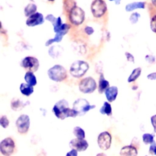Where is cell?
<instances>
[{"instance_id":"obj_23","label":"cell","mask_w":156,"mask_h":156,"mask_svg":"<svg viewBox=\"0 0 156 156\" xmlns=\"http://www.w3.org/2000/svg\"><path fill=\"white\" fill-rule=\"evenodd\" d=\"M142 140L144 144H151L154 142V134L150 133H145L142 136Z\"/></svg>"},{"instance_id":"obj_15","label":"cell","mask_w":156,"mask_h":156,"mask_svg":"<svg viewBox=\"0 0 156 156\" xmlns=\"http://www.w3.org/2000/svg\"><path fill=\"white\" fill-rule=\"evenodd\" d=\"M138 151L136 147L133 145H127L122 147L119 152L120 156H137Z\"/></svg>"},{"instance_id":"obj_20","label":"cell","mask_w":156,"mask_h":156,"mask_svg":"<svg viewBox=\"0 0 156 156\" xmlns=\"http://www.w3.org/2000/svg\"><path fill=\"white\" fill-rule=\"evenodd\" d=\"M142 72V69L140 67H136L133 69L131 72L130 75L129 76L127 79L128 83H133L135 80H136L139 78V76H140Z\"/></svg>"},{"instance_id":"obj_35","label":"cell","mask_w":156,"mask_h":156,"mask_svg":"<svg viewBox=\"0 0 156 156\" xmlns=\"http://www.w3.org/2000/svg\"><path fill=\"white\" fill-rule=\"evenodd\" d=\"M84 32H85L86 34H87V35H91V34L94 32V30L93 27H89V26H86V27H84Z\"/></svg>"},{"instance_id":"obj_8","label":"cell","mask_w":156,"mask_h":156,"mask_svg":"<svg viewBox=\"0 0 156 156\" xmlns=\"http://www.w3.org/2000/svg\"><path fill=\"white\" fill-rule=\"evenodd\" d=\"M15 148L16 144L13 139L11 137H6L0 143V151L4 156H10L13 154Z\"/></svg>"},{"instance_id":"obj_11","label":"cell","mask_w":156,"mask_h":156,"mask_svg":"<svg viewBox=\"0 0 156 156\" xmlns=\"http://www.w3.org/2000/svg\"><path fill=\"white\" fill-rule=\"evenodd\" d=\"M97 141L98 147L103 151H106L112 145V135L108 131L101 132L98 136Z\"/></svg>"},{"instance_id":"obj_34","label":"cell","mask_w":156,"mask_h":156,"mask_svg":"<svg viewBox=\"0 0 156 156\" xmlns=\"http://www.w3.org/2000/svg\"><path fill=\"white\" fill-rule=\"evenodd\" d=\"M151 126H152L153 129H154V132L156 133V114L155 115H153L151 117Z\"/></svg>"},{"instance_id":"obj_26","label":"cell","mask_w":156,"mask_h":156,"mask_svg":"<svg viewBox=\"0 0 156 156\" xmlns=\"http://www.w3.org/2000/svg\"><path fill=\"white\" fill-rule=\"evenodd\" d=\"M52 25H53L55 33H58V31H60L62 27V25H63V23H62V19H61L60 16L57 17L56 20L55 21V23H52Z\"/></svg>"},{"instance_id":"obj_17","label":"cell","mask_w":156,"mask_h":156,"mask_svg":"<svg viewBox=\"0 0 156 156\" xmlns=\"http://www.w3.org/2000/svg\"><path fill=\"white\" fill-rule=\"evenodd\" d=\"M144 8H145V2H135L127 4L125 7V9L126 12H131V11L137 9H144Z\"/></svg>"},{"instance_id":"obj_16","label":"cell","mask_w":156,"mask_h":156,"mask_svg":"<svg viewBox=\"0 0 156 156\" xmlns=\"http://www.w3.org/2000/svg\"><path fill=\"white\" fill-rule=\"evenodd\" d=\"M109 87V82L107 80H105L103 73H101L99 77V81H98V93L99 94L105 93V90Z\"/></svg>"},{"instance_id":"obj_31","label":"cell","mask_w":156,"mask_h":156,"mask_svg":"<svg viewBox=\"0 0 156 156\" xmlns=\"http://www.w3.org/2000/svg\"><path fill=\"white\" fill-rule=\"evenodd\" d=\"M150 27H151V30L156 34V14L151 16V21H150Z\"/></svg>"},{"instance_id":"obj_7","label":"cell","mask_w":156,"mask_h":156,"mask_svg":"<svg viewBox=\"0 0 156 156\" xmlns=\"http://www.w3.org/2000/svg\"><path fill=\"white\" fill-rule=\"evenodd\" d=\"M90 10L94 17L101 18L106 12L107 5L104 0H94L91 4Z\"/></svg>"},{"instance_id":"obj_12","label":"cell","mask_w":156,"mask_h":156,"mask_svg":"<svg viewBox=\"0 0 156 156\" xmlns=\"http://www.w3.org/2000/svg\"><path fill=\"white\" fill-rule=\"evenodd\" d=\"M69 147L71 149H75L77 151H84L88 147L89 144L85 139L74 138L69 142Z\"/></svg>"},{"instance_id":"obj_28","label":"cell","mask_w":156,"mask_h":156,"mask_svg":"<svg viewBox=\"0 0 156 156\" xmlns=\"http://www.w3.org/2000/svg\"><path fill=\"white\" fill-rule=\"evenodd\" d=\"M60 48V46H58V48H57V50L55 51V49H56V46H52L51 47V48H49V50H48V54H49L50 56L51 57V58H56V57H58V55H60V51H58V49H59Z\"/></svg>"},{"instance_id":"obj_32","label":"cell","mask_w":156,"mask_h":156,"mask_svg":"<svg viewBox=\"0 0 156 156\" xmlns=\"http://www.w3.org/2000/svg\"><path fill=\"white\" fill-rule=\"evenodd\" d=\"M145 60L147 61V62H148L150 65H152L155 62V57L153 55H147L145 57Z\"/></svg>"},{"instance_id":"obj_46","label":"cell","mask_w":156,"mask_h":156,"mask_svg":"<svg viewBox=\"0 0 156 156\" xmlns=\"http://www.w3.org/2000/svg\"><path fill=\"white\" fill-rule=\"evenodd\" d=\"M155 155H156V153H155Z\"/></svg>"},{"instance_id":"obj_5","label":"cell","mask_w":156,"mask_h":156,"mask_svg":"<svg viewBox=\"0 0 156 156\" xmlns=\"http://www.w3.org/2000/svg\"><path fill=\"white\" fill-rule=\"evenodd\" d=\"M97 83L91 76L83 78L79 83V90L83 94H91L97 89Z\"/></svg>"},{"instance_id":"obj_37","label":"cell","mask_w":156,"mask_h":156,"mask_svg":"<svg viewBox=\"0 0 156 156\" xmlns=\"http://www.w3.org/2000/svg\"><path fill=\"white\" fill-rule=\"evenodd\" d=\"M45 19H46L47 20H48L49 22H51V24H52V23H55V21L56 20L57 18L55 17V16H54L52 14H48V15H47L46 17H45Z\"/></svg>"},{"instance_id":"obj_22","label":"cell","mask_w":156,"mask_h":156,"mask_svg":"<svg viewBox=\"0 0 156 156\" xmlns=\"http://www.w3.org/2000/svg\"><path fill=\"white\" fill-rule=\"evenodd\" d=\"M37 5L34 3H29L28 5L24 8V15L25 16H30L31 15L34 14L37 10Z\"/></svg>"},{"instance_id":"obj_29","label":"cell","mask_w":156,"mask_h":156,"mask_svg":"<svg viewBox=\"0 0 156 156\" xmlns=\"http://www.w3.org/2000/svg\"><path fill=\"white\" fill-rule=\"evenodd\" d=\"M140 17V14L139 13V12H133V13H132L131 14V16H129V20L132 24H135V23H136L137 22H138Z\"/></svg>"},{"instance_id":"obj_45","label":"cell","mask_w":156,"mask_h":156,"mask_svg":"<svg viewBox=\"0 0 156 156\" xmlns=\"http://www.w3.org/2000/svg\"><path fill=\"white\" fill-rule=\"evenodd\" d=\"M145 156H148V155H145Z\"/></svg>"},{"instance_id":"obj_39","label":"cell","mask_w":156,"mask_h":156,"mask_svg":"<svg viewBox=\"0 0 156 156\" xmlns=\"http://www.w3.org/2000/svg\"><path fill=\"white\" fill-rule=\"evenodd\" d=\"M78 151L75 149H71V151L67 152L66 156H78Z\"/></svg>"},{"instance_id":"obj_1","label":"cell","mask_w":156,"mask_h":156,"mask_svg":"<svg viewBox=\"0 0 156 156\" xmlns=\"http://www.w3.org/2000/svg\"><path fill=\"white\" fill-rule=\"evenodd\" d=\"M54 115L59 119H65L66 118H75L78 116L77 112L73 108H69V102L66 99H61L57 101L52 108Z\"/></svg>"},{"instance_id":"obj_19","label":"cell","mask_w":156,"mask_h":156,"mask_svg":"<svg viewBox=\"0 0 156 156\" xmlns=\"http://www.w3.org/2000/svg\"><path fill=\"white\" fill-rule=\"evenodd\" d=\"M24 80L26 83L30 86H34L37 84V78L33 72H27L24 75Z\"/></svg>"},{"instance_id":"obj_44","label":"cell","mask_w":156,"mask_h":156,"mask_svg":"<svg viewBox=\"0 0 156 156\" xmlns=\"http://www.w3.org/2000/svg\"><path fill=\"white\" fill-rule=\"evenodd\" d=\"M108 1H115V0H108Z\"/></svg>"},{"instance_id":"obj_36","label":"cell","mask_w":156,"mask_h":156,"mask_svg":"<svg viewBox=\"0 0 156 156\" xmlns=\"http://www.w3.org/2000/svg\"><path fill=\"white\" fill-rule=\"evenodd\" d=\"M125 56H126V59H127V61H129V62H134V57H133V55H132L131 53H129V52H125Z\"/></svg>"},{"instance_id":"obj_42","label":"cell","mask_w":156,"mask_h":156,"mask_svg":"<svg viewBox=\"0 0 156 156\" xmlns=\"http://www.w3.org/2000/svg\"><path fill=\"white\" fill-rule=\"evenodd\" d=\"M120 2H121V0H115V2L116 5H119V4H120Z\"/></svg>"},{"instance_id":"obj_25","label":"cell","mask_w":156,"mask_h":156,"mask_svg":"<svg viewBox=\"0 0 156 156\" xmlns=\"http://www.w3.org/2000/svg\"><path fill=\"white\" fill-rule=\"evenodd\" d=\"M24 106L22 101L20 99H13L11 101V108L14 111H20Z\"/></svg>"},{"instance_id":"obj_43","label":"cell","mask_w":156,"mask_h":156,"mask_svg":"<svg viewBox=\"0 0 156 156\" xmlns=\"http://www.w3.org/2000/svg\"><path fill=\"white\" fill-rule=\"evenodd\" d=\"M48 1H50V2H53V1H55V0H48Z\"/></svg>"},{"instance_id":"obj_18","label":"cell","mask_w":156,"mask_h":156,"mask_svg":"<svg viewBox=\"0 0 156 156\" xmlns=\"http://www.w3.org/2000/svg\"><path fill=\"white\" fill-rule=\"evenodd\" d=\"M20 90L23 95L26 96V97H29L34 93V87L33 86L29 85L28 83H21L20 86Z\"/></svg>"},{"instance_id":"obj_21","label":"cell","mask_w":156,"mask_h":156,"mask_svg":"<svg viewBox=\"0 0 156 156\" xmlns=\"http://www.w3.org/2000/svg\"><path fill=\"white\" fill-rule=\"evenodd\" d=\"M99 112L101 115H108V116H110V115H112V110L110 102H108V101H104L103 105L101 106V108H100Z\"/></svg>"},{"instance_id":"obj_6","label":"cell","mask_w":156,"mask_h":156,"mask_svg":"<svg viewBox=\"0 0 156 156\" xmlns=\"http://www.w3.org/2000/svg\"><path fill=\"white\" fill-rule=\"evenodd\" d=\"M69 19L71 23L75 26H79L82 24L85 19V12L79 6H75L72 10L69 12Z\"/></svg>"},{"instance_id":"obj_27","label":"cell","mask_w":156,"mask_h":156,"mask_svg":"<svg viewBox=\"0 0 156 156\" xmlns=\"http://www.w3.org/2000/svg\"><path fill=\"white\" fill-rule=\"evenodd\" d=\"M76 6V2L74 0H66L65 2H64V7L66 9V10L67 12H70L73 8Z\"/></svg>"},{"instance_id":"obj_40","label":"cell","mask_w":156,"mask_h":156,"mask_svg":"<svg viewBox=\"0 0 156 156\" xmlns=\"http://www.w3.org/2000/svg\"><path fill=\"white\" fill-rule=\"evenodd\" d=\"M151 4L153 5V6H154V7L156 8V0H151Z\"/></svg>"},{"instance_id":"obj_4","label":"cell","mask_w":156,"mask_h":156,"mask_svg":"<svg viewBox=\"0 0 156 156\" xmlns=\"http://www.w3.org/2000/svg\"><path fill=\"white\" fill-rule=\"evenodd\" d=\"M95 107V105H90L89 101L84 98H78L73 104V109L77 112L78 116H83Z\"/></svg>"},{"instance_id":"obj_3","label":"cell","mask_w":156,"mask_h":156,"mask_svg":"<svg viewBox=\"0 0 156 156\" xmlns=\"http://www.w3.org/2000/svg\"><path fill=\"white\" fill-rule=\"evenodd\" d=\"M48 76L53 81L62 82L67 78V71L64 66L57 64L48 69Z\"/></svg>"},{"instance_id":"obj_14","label":"cell","mask_w":156,"mask_h":156,"mask_svg":"<svg viewBox=\"0 0 156 156\" xmlns=\"http://www.w3.org/2000/svg\"><path fill=\"white\" fill-rule=\"evenodd\" d=\"M119 93V89L116 86H111L105 91V95L108 102H112L116 99Z\"/></svg>"},{"instance_id":"obj_38","label":"cell","mask_w":156,"mask_h":156,"mask_svg":"<svg viewBox=\"0 0 156 156\" xmlns=\"http://www.w3.org/2000/svg\"><path fill=\"white\" fill-rule=\"evenodd\" d=\"M147 78L150 80H156V72H153V73H149L147 76Z\"/></svg>"},{"instance_id":"obj_10","label":"cell","mask_w":156,"mask_h":156,"mask_svg":"<svg viewBox=\"0 0 156 156\" xmlns=\"http://www.w3.org/2000/svg\"><path fill=\"white\" fill-rule=\"evenodd\" d=\"M40 62L37 58L33 56H27L21 62V66L27 70V72H36L39 69Z\"/></svg>"},{"instance_id":"obj_9","label":"cell","mask_w":156,"mask_h":156,"mask_svg":"<svg viewBox=\"0 0 156 156\" xmlns=\"http://www.w3.org/2000/svg\"><path fill=\"white\" fill-rule=\"evenodd\" d=\"M30 124V117L26 114L20 115L16 121V126L17 131L20 134H25L29 130Z\"/></svg>"},{"instance_id":"obj_13","label":"cell","mask_w":156,"mask_h":156,"mask_svg":"<svg viewBox=\"0 0 156 156\" xmlns=\"http://www.w3.org/2000/svg\"><path fill=\"white\" fill-rule=\"evenodd\" d=\"M44 22V16L41 14V12H35L34 14L31 15L27 18L26 20V24L28 27H35V26H38Z\"/></svg>"},{"instance_id":"obj_41","label":"cell","mask_w":156,"mask_h":156,"mask_svg":"<svg viewBox=\"0 0 156 156\" xmlns=\"http://www.w3.org/2000/svg\"><path fill=\"white\" fill-rule=\"evenodd\" d=\"M96 156H107L105 153H99V154H98Z\"/></svg>"},{"instance_id":"obj_30","label":"cell","mask_w":156,"mask_h":156,"mask_svg":"<svg viewBox=\"0 0 156 156\" xmlns=\"http://www.w3.org/2000/svg\"><path fill=\"white\" fill-rule=\"evenodd\" d=\"M0 125L2 126V128L5 129L7 128L9 125V120L7 118L6 115H2L1 119H0Z\"/></svg>"},{"instance_id":"obj_2","label":"cell","mask_w":156,"mask_h":156,"mask_svg":"<svg viewBox=\"0 0 156 156\" xmlns=\"http://www.w3.org/2000/svg\"><path fill=\"white\" fill-rule=\"evenodd\" d=\"M89 64L83 60H76L71 64L69 73L75 78H80L86 74L89 69Z\"/></svg>"},{"instance_id":"obj_33","label":"cell","mask_w":156,"mask_h":156,"mask_svg":"<svg viewBox=\"0 0 156 156\" xmlns=\"http://www.w3.org/2000/svg\"><path fill=\"white\" fill-rule=\"evenodd\" d=\"M149 153L152 155H155L156 153V143L155 141L153 142L152 144H150V147H149Z\"/></svg>"},{"instance_id":"obj_24","label":"cell","mask_w":156,"mask_h":156,"mask_svg":"<svg viewBox=\"0 0 156 156\" xmlns=\"http://www.w3.org/2000/svg\"><path fill=\"white\" fill-rule=\"evenodd\" d=\"M73 133L76 138L85 139V131L81 127H80V126H75L73 128Z\"/></svg>"}]
</instances>
